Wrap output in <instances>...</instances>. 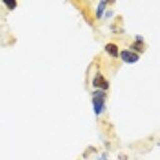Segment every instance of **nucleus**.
<instances>
[{"label": "nucleus", "mask_w": 160, "mask_h": 160, "mask_svg": "<svg viewBox=\"0 0 160 160\" xmlns=\"http://www.w3.org/2000/svg\"><path fill=\"white\" fill-rule=\"evenodd\" d=\"M105 50H106V51L110 55H112V56H114V57L118 56V47L115 44H113V43L106 44V46H105Z\"/></svg>", "instance_id": "nucleus-4"}, {"label": "nucleus", "mask_w": 160, "mask_h": 160, "mask_svg": "<svg viewBox=\"0 0 160 160\" xmlns=\"http://www.w3.org/2000/svg\"><path fill=\"white\" fill-rule=\"evenodd\" d=\"M104 93L101 91H97L94 93L93 97V107L95 114H100L102 112L103 107H104Z\"/></svg>", "instance_id": "nucleus-1"}, {"label": "nucleus", "mask_w": 160, "mask_h": 160, "mask_svg": "<svg viewBox=\"0 0 160 160\" xmlns=\"http://www.w3.org/2000/svg\"><path fill=\"white\" fill-rule=\"evenodd\" d=\"M104 7H105V2L101 1L99 3V6H98V9H97V15H98V17L101 16V14L103 12V10H104Z\"/></svg>", "instance_id": "nucleus-5"}, {"label": "nucleus", "mask_w": 160, "mask_h": 160, "mask_svg": "<svg viewBox=\"0 0 160 160\" xmlns=\"http://www.w3.org/2000/svg\"><path fill=\"white\" fill-rule=\"evenodd\" d=\"M4 3L6 4L10 9H13L15 7V5H16V2H15L14 0H11V1H7V0H5Z\"/></svg>", "instance_id": "nucleus-6"}, {"label": "nucleus", "mask_w": 160, "mask_h": 160, "mask_svg": "<svg viewBox=\"0 0 160 160\" xmlns=\"http://www.w3.org/2000/svg\"><path fill=\"white\" fill-rule=\"evenodd\" d=\"M120 55H121V58L127 63H134L139 59V56L136 53H133L129 50H122Z\"/></svg>", "instance_id": "nucleus-2"}, {"label": "nucleus", "mask_w": 160, "mask_h": 160, "mask_svg": "<svg viewBox=\"0 0 160 160\" xmlns=\"http://www.w3.org/2000/svg\"><path fill=\"white\" fill-rule=\"evenodd\" d=\"M93 84H94V86L101 87L102 89H106L108 87V83L105 81V79L101 76V75H98V76L94 79Z\"/></svg>", "instance_id": "nucleus-3"}]
</instances>
